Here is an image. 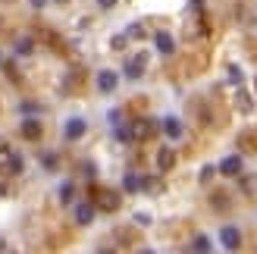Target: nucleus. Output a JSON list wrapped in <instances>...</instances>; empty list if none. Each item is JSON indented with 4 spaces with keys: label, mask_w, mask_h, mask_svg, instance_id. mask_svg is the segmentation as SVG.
<instances>
[{
    "label": "nucleus",
    "mask_w": 257,
    "mask_h": 254,
    "mask_svg": "<svg viewBox=\"0 0 257 254\" xmlns=\"http://www.w3.org/2000/svg\"><path fill=\"white\" fill-rule=\"evenodd\" d=\"M116 88H119V75L113 72V69L97 72V91H100V94H113Z\"/></svg>",
    "instance_id": "1"
},
{
    "label": "nucleus",
    "mask_w": 257,
    "mask_h": 254,
    "mask_svg": "<svg viewBox=\"0 0 257 254\" xmlns=\"http://www.w3.org/2000/svg\"><path fill=\"white\" fill-rule=\"evenodd\" d=\"M85 132H88V122H85L82 116H72V119L66 122V129H63V135H66L69 142H79Z\"/></svg>",
    "instance_id": "2"
},
{
    "label": "nucleus",
    "mask_w": 257,
    "mask_h": 254,
    "mask_svg": "<svg viewBox=\"0 0 257 254\" xmlns=\"http://www.w3.org/2000/svg\"><path fill=\"white\" fill-rule=\"evenodd\" d=\"M220 242H223L226 251H235L241 245V232L235 229V226H223V229H220Z\"/></svg>",
    "instance_id": "3"
},
{
    "label": "nucleus",
    "mask_w": 257,
    "mask_h": 254,
    "mask_svg": "<svg viewBox=\"0 0 257 254\" xmlns=\"http://www.w3.org/2000/svg\"><path fill=\"white\" fill-rule=\"evenodd\" d=\"M145 63H148V54H138L125 63V79H141L145 75Z\"/></svg>",
    "instance_id": "4"
},
{
    "label": "nucleus",
    "mask_w": 257,
    "mask_h": 254,
    "mask_svg": "<svg viewBox=\"0 0 257 254\" xmlns=\"http://www.w3.org/2000/svg\"><path fill=\"white\" fill-rule=\"evenodd\" d=\"M19 132H22V138H29V142H38V138H41V122L35 116H29V119H22Z\"/></svg>",
    "instance_id": "5"
},
{
    "label": "nucleus",
    "mask_w": 257,
    "mask_h": 254,
    "mask_svg": "<svg viewBox=\"0 0 257 254\" xmlns=\"http://www.w3.org/2000/svg\"><path fill=\"white\" fill-rule=\"evenodd\" d=\"M94 201L100 210H116L119 207V195L116 192H94Z\"/></svg>",
    "instance_id": "6"
},
{
    "label": "nucleus",
    "mask_w": 257,
    "mask_h": 254,
    "mask_svg": "<svg viewBox=\"0 0 257 254\" xmlns=\"http://www.w3.org/2000/svg\"><path fill=\"white\" fill-rule=\"evenodd\" d=\"M154 47H157L163 57H170L173 50H176V41H173V35H166V32H157V35H154Z\"/></svg>",
    "instance_id": "7"
},
{
    "label": "nucleus",
    "mask_w": 257,
    "mask_h": 254,
    "mask_svg": "<svg viewBox=\"0 0 257 254\" xmlns=\"http://www.w3.org/2000/svg\"><path fill=\"white\" fill-rule=\"evenodd\" d=\"M176 167V151L173 148H160L157 151V170L166 173V170H173Z\"/></svg>",
    "instance_id": "8"
},
{
    "label": "nucleus",
    "mask_w": 257,
    "mask_h": 254,
    "mask_svg": "<svg viewBox=\"0 0 257 254\" xmlns=\"http://www.w3.org/2000/svg\"><path fill=\"white\" fill-rule=\"evenodd\" d=\"M163 132H166L170 142H179V138H182V122H179L176 116H166L163 119Z\"/></svg>",
    "instance_id": "9"
},
{
    "label": "nucleus",
    "mask_w": 257,
    "mask_h": 254,
    "mask_svg": "<svg viewBox=\"0 0 257 254\" xmlns=\"http://www.w3.org/2000/svg\"><path fill=\"white\" fill-rule=\"evenodd\" d=\"M216 170H220L223 176H238V173H241V157H238V154L226 157V160H223V163H220V167H216Z\"/></svg>",
    "instance_id": "10"
},
{
    "label": "nucleus",
    "mask_w": 257,
    "mask_h": 254,
    "mask_svg": "<svg viewBox=\"0 0 257 254\" xmlns=\"http://www.w3.org/2000/svg\"><path fill=\"white\" fill-rule=\"evenodd\" d=\"M22 170H25V160H22V154H19V151H7V173L19 176Z\"/></svg>",
    "instance_id": "11"
},
{
    "label": "nucleus",
    "mask_w": 257,
    "mask_h": 254,
    "mask_svg": "<svg viewBox=\"0 0 257 254\" xmlns=\"http://www.w3.org/2000/svg\"><path fill=\"white\" fill-rule=\"evenodd\" d=\"M235 107H238V113H245V116H248V113L254 110V100H251V94H248V91H241V88L235 91Z\"/></svg>",
    "instance_id": "12"
},
{
    "label": "nucleus",
    "mask_w": 257,
    "mask_h": 254,
    "mask_svg": "<svg viewBox=\"0 0 257 254\" xmlns=\"http://www.w3.org/2000/svg\"><path fill=\"white\" fill-rule=\"evenodd\" d=\"M91 220H94V207L91 204H79V207H75V223H79V226H88Z\"/></svg>",
    "instance_id": "13"
},
{
    "label": "nucleus",
    "mask_w": 257,
    "mask_h": 254,
    "mask_svg": "<svg viewBox=\"0 0 257 254\" xmlns=\"http://www.w3.org/2000/svg\"><path fill=\"white\" fill-rule=\"evenodd\" d=\"M128 132H132V138H138V142H141V138H148V135L154 132V122H148V119H138V122H135Z\"/></svg>",
    "instance_id": "14"
},
{
    "label": "nucleus",
    "mask_w": 257,
    "mask_h": 254,
    "mask_svg": "<svg viewBox=\"0 0 257 254\" xmlns=\"http://www.w3.org/2000/svg\"><path fill=\"white\" fill-rule=\"evenodd\" d=\"M122 188H125L128 195L141 192V176H135V173H125V179H122Z\"/></svg>",
    "instance_id": "15"
},
{
    "label": "nucleus",
    "mask_w": 257,
    "mask_h": 254,
    "mask_svg": "<svg viewBox=\"0 0 257 254\" xmlns=\"http://www.w3.org/2000/svg\"><path fill=\"white\" fill-rule=\"evenodd\" d=\"M72 192H75L72 182H63L60 185V201H63V204H69V201H72Z\"/></svg>",
    "instance_id": "16"
},
{
    "label": "nucleus",
    "mask_w": 257,
    "mask_h": 254,
    "mask_svg": "<svg viewBox=\"0 0 257 254\" xmlns=\"http://www.w3.org/2000/svg\"><path fill=\"white\" fill-rule=\"evenodd\" d=\"M191 248H195V251H210L213 245H210V238H207V235H198L195 242H191Z\"/></svg>",
    "instance_id": "17"
},
{
    "label": "nucleus",
    "mask_w": 257,
    "mask_h": 254,
    "mask_svg": "<svg viewBox=\"0 0 257 254\" xmlns=\"http://www.w3.org/2000/svg\"><path fill=\"white\" fill-rule=\"evenodd\" d=\"M125 44H128V35H113V38H110V47H113V50H122Z\"/></svg>",
    "instance_id": "18"
},
{
    "label": "nucleus",
    "mask_w": 257,
    "mask_h": 254,
    "mask_svg": "<svg viewBox=\"0 0 257 254\" xmlns=\"http://www.w3.org/2000/svg\"><path fill=\"white\" fill-rule=\"evenodd\" d=\"M128 38H141V35H145V29H141V25L135 22V25H128V32H125Z\"/></svg>",
    "instance_id": "19"
},
{
    "label": "nucleus",
    "mask_w": 257,
    "mask_h": 254,
    "mask_svg": "<svg viewBox=\"0 0 257 254\" xmlns=\"http://www.w3.org/2000/svg\"><path fill=\"white\" fill-rule=\"evenodd\" d=\"M213 173H216V167H204V170H201V182H210Z\"/></svg>",
    "instance_id": "20"
},
{
    "label": "nucleus",
    "mask_w": 257,
    "mask_h": 254,
    "mask_svg": "<svg viewBox=\"0 0 257 254\" xmlns=\"http://www.w3.org/2000/svg\"><path fill=\"white\" fill-rule=\"evenodd\" d=\"M229 79H232L235 85H241V69L238 66H229Z\"/></svg>",
    "instance_id": "21"
},
{
    "label": "nucleus",
    "mask_w": 257,
    "mask_h": 254,
    "mask_svg": "<svg viewBox=\"0 0 257 254\" xmlns=\"http://www.w3.org/2000/svg\"><path fill=\"white\" fill-rule=\"evenodd\" d=\"M16 50H19V54H32V41H29V38H22Z\"/></svg>",
    "instance_id": "22"
},
{
    "label": "nucleus",
    "mask_w": 257,
    "mask_h": 254,
    "mask_svg": "<svg viewBox=\"0 0 257 254\" xmlns=\"http://www.w3.org/2000/svg\"><path fill=\"white\" fill-rule=\"evenodd\" d=\"M44 170H57V157L54 154H44Z\"/></svg>",
    "instance_id": "23"
},
{
    "label": "nucleus",
    "mask_w": 257,
    "mask_h": 254,
    "mask_svg": "<svg viewBox=\"0 0 257 254\" xmlns=\"http://www.w3.org/2000/svg\"><path fill=\"white\" fill-rule=\"evenodd\" d=\"M135 223L138 226H151V213H135Z\"/></svg>",
    "instance_id": "24"
},
{
    "label": "nucleus",
    "mask_w": 257,
    "mask_h": 254,
    "mask_svg": "<svg viewBox=\"0 0 257 254\" xmlns=\"http://www.w3.org/2000/svg\"><path fill=\"white\" fill-rule=\"evenodd\" d=\"M119 116H122L119 110H110V125H119Z\"/></svg>",
    "instance_id": "25"
},
{
    "label": "nucleus",
    "mask_w": 257,
    "mask_h": 254,
    "mask_svg": "<svg viewBox=\"0 0 257 254\" xmlns=\"http://www.w3.org/2000/svg\"><path fill=\"white\" fill-rule=\"evenodd\" d=\"M97 7H104V10H113V7H116V0H97Z\"/></svg>",
    "instance_id": "26"
},
{
    "label": "nucleus",
    "mask_w": 257,
    "mask_h": 254,
    "mask_svg": "<svg viewBox=\"0 0 257 254\" xmlns=\"http://www.w3.org/2000/svg\"><path fill=\"white\" fill-rule=\"evenodd\" d=\"M7 151H10L7 148V138H0V154H7Z\"/></svg>",
    "instance_id": "27"
},
{
    "label": "nucleus",
    "mask_w": 257,
    "mask_h": 254,
    "mask_svg": "<svg viewBox=\"0 0 257 254\" xmlns=\"http://www.w3.org/2000/svg\"><path fill=\"white\" fill-rule=\"evenodd\" d=\"M29 4H32V7H44V0H29Z\"/></svg>",
    "instance_id": "28"
},
{
    "label": "nucleus",
    "mask_w": 257,
    "mask_h": 254,
    "mask_svg": "<svg viewBox=\"0 0 257 254\" xmlns=\"http://www.w3.org/2000/svg\"><path fill=\"white\" fill-rule=\"evenodd\" d=\"M4 195H7V185H4V182H0V198H4Z\"/></svg>",
    "instance_id": "29"
},
{
    "label": "nucleus",
    "mask_w": 257,
    "mask_h": 254,
    "mask_svg": "<svg viewBox=\"0 0 257 254\" xmlns=\"http://www.w3.org/2000/svg\"><path fill=\"white\" fill-rule=\"evenodd\" d=\"M4 248H7V245H4V242H0V251H4Z\"/></svg>",
    "instance_id": "30"
},
{
    "label": "nucleus",
    "mask_w": 257,
    "mask_h": 254,
    "mask_svg": "<svg viewBox=\"0 0 257 254\" xmlns=\"http://www.w3.org/2000/svg\"><path fill=\"white\" fill-rule=\"evenodd\" d=\"M254 88H257V75H254Z\"/></svg>",
    "instance_id": "31"
},
{
    "label": "nucleus",
    "mask_w": 257,
    "mask_h": 254,
    "mask_svg": "<svg viewBox=\"0 0 257 254\" xmlns=\"http://www.w3.org/2000/svg\"><path fill=\"white\" fill-rule=\"evenodd\" d=\"M57 4H66V0H57Z\"/></svg>",
    "instance_id": "32"
}]
</instances>
